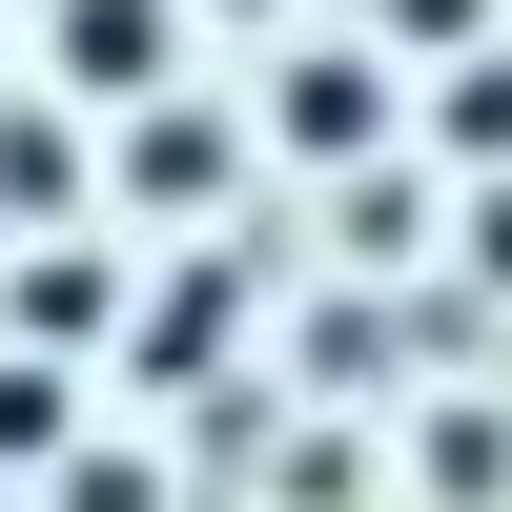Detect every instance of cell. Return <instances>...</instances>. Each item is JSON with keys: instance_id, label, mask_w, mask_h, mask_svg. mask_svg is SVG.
<instances>
[{"instance_id": "8", "label": "cell", "mask_w": 512, "mask_h": 512, "mask_svg": "<svg viewBox=\"0 0 512 512\" xmlns=\"http://www.w3.org/2000/svg\"><path fill=\"white\" fill-rule=\"evenodd\" d=\"M431 492H451V512H472V492H512V431H492V410H451V431H431Z\"/></svg>"}, {"instance_id": "4", "label": "cell", "mask_w": 512, "mask_h": 512, "mask_svg": "<svg viewBox=\"0 0 512 512\" xmlns=\"http://www.w3.org/2000/svg\"><path fill=\"white\" fill-rule=\"evenodd\" d=\"M431 123H451V164H492V185H512V62H451Z\"/></svg>"}, {"instance_id": "10", "label": "cell", "mask_w": 512, "mask_h": 512, "mask_svg": "<svg viewBox=\"0 0 512 512\" xmlns=\"http://www.w3.org/2000/svg\"><path fill=\"white\" fill-rule=\"evenodd\" d=\"M226 21H287V0H226Z\"/></svg>"}, {"instance_id": "2", "label": "cell", "mask_w": 512, "mask_h": 512, "mask_svg": "<svg viewBox=\"0 0 512 512\" xmlns=\"http://www.w3.org/2000/svg\"><path fill=\"white\" fill-rule=\"evenodd\" d=\"M287 144H308V164H369V123H390V62H287Z\"/></svg>"}, {"instance_id": "7", "label": "cell", "mask_w": 512, "mask_h": 512, "mask_svg": "<svg viewBox=\"0 0 512 512\" xmlns=\"http://www.w3.org/2000/svg\"><path fill=\"white\" fill-rule=\"evenodd\" d=\"M205 349H226V267H185V287H164V328H144V369H205Z\"/></svg>"}, {"instance_id": "1", "label": "cell", "mask_w": 512, "mask_h": 512, "mask_svg": "<svg viewBox=\"0 0 512 512\" xmlns=\"http://www.w3.org/2000/svg\"><path fill=\"white\" fill-rule=\"evenodd\" d=\"M164 41H185V0H62V82H103V103H144Z\"/></svg>"}, {"instance_id": "9", "label": "cell", "mask_w": 512, "mask_h": 512, "mask_svg": "<svg viewBox=\"0 0 512 512\" xmlns=\"http://www.w3.org/2000/svg\"><path fill=\"white\" fill-rule=\"evenodd\" d=\"M472 21H492V0H390V41H410V62H451Z\"/></svg>"}, {"instance_id": "3", "label": "cell", "mask_w": 512, "mask_h": 512, "mask_svg": "<svg viewBox=\"0 0 512 512\" xmlns=\"http://www.w3.org/2000/svg\"><path fill=\"white\" fill-rule=\"evenodd\" d=\"M123 185H144V205H205V185H226V123H185V103H144V144H123Z\"/></svg>"}, {"instance_id": "5", "label": "cell", "mask_w": 512, "mask_h": 512, "mask_svg": "<svg viewBox=\"0 0 512 512\" xmlns=\"http://www.w3.org/2000/svg\"><path fill=\"white\" fill-rule=\"evenodd\" d=\"M0 205H21V226H41V205H82V144H62V123H0Z\"/></svg>"}, {"instance_id": "6", "label": "cell", "mask_w": 512, "mask_h": 512, "mask_svg": "<svg viewBox=\"0 0 512 512\" xmlns=\"http://www.w3.org/2000/svg\"><path fill=\"white\" fill-rule=\"evenodd\" d=\"M82 328H103V267H82V246H62V267H21V349H82Z\"/></svg>"}]
</instances>
